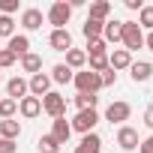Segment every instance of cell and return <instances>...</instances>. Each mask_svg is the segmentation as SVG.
Segmentation results:
<instances>
[{
    "label": "cell",
    "mask_w": 153,
    "mask_h": 153,
    "mask_svg": "<svg viewBox=\"0 0 153 153\" xmlns=\"http://www.w3.org/2000/svg\"><path fill=\"white\" fill-rule=\"evenodd\" d=\"M60 147H63V144H57V138H54L51 132L36 141V150H39V153H60Z\"/></svg>",
    "instance_id": "cell-27"
},
{
    "label": "cell",
    "mask_w": 153,
    "mask_h": 153,
    "mask_svg": "<svg viewBox=\"0 0 153 153\" xmlns=\"http://www.w3.org/2000/svg\"><path fill=\"white\" fill-rule=\"evenodd\" d=\"M18 0H0V15H9L12 18V12H18Z\"/></svg>",
    "instance_id": "cell-32"
},
{
    "label": "cell",
    "mask_w": 153,
    "mask_h": 153,
    "mask_svg": "<svg viewBox=\"0 0 153 153\" xmlns=\"http://www.w3.org/2000/svg\"><path fill=\"white\" fill-rule=\"evenodd\" d=\"M0 36H6V39L15 36V21L9 15H0Z\"/></svg>",
    "instance_id": "cell-30"
},
{
    "label": "cell",
    "mask_w": 153,
    "mask_h": 153,
    "mask_svg": "<svg viewBox=\"0 0 153 153\" xmlns=\"http://www.w3.org/2000/svg\"><path fill=\"white\" fill-rule=\"evenodd\" d=\"M42 21H45V15H42V9H36V6H30V9L21 12V27H24V30H39Z\"/></svg>",
    "instance_id": "cell-11"
},
{
    "label": "cell",
    "mask_w": 153,
    "mask_h": 153,
    "mask_svg": "<svg viewBox=\"0 0 153 153\" xmlns=\"http://www.w3.org/2000/svg\"><path fill=\"white\" fill-rule=\"evenodd\" d=\"M66 66H69L72 72H75V69H84V66H87V54H84L81 48H69V51H66Z\"/></svg>",
    "instance_id": "cell-20"
},
{
    "label": "cell",
    "mask_w": 153,
    "mask_h": 153,
    "mask_svg": "<svg viewBox=\"0 0 153 153\" xmlns=\"http://www.w3.org/2000/svg\"><path fill=\"white\" fill-rule=\"evenodd\" d=\"M15 54L9 51V48H0V69H9V66H15Z\"/></svg>",
    "instance_id": "cell-31"
},
{
    "label": "cell",
    "mask_w": 153,
    "mask_h": 153,
    "mask_svg": "<svg viewBox=\"0 0 153 153\" xmlns=\"http://www.w3.org/2000/svg\"><path fill=\"white\" fill-rule=\"evenodd\" d=\"M99 78H102V87H111V84H117V72L108 66L105 72H99Z\"/></svg>",
    "instance_id": "cell-33"
},
{
    "label": "cell",
    "mask_w": 153,
    "mask_h": 153,
    "mask_svg": "<svg viewBox=\"0 0 153 153\" xmlns=\"http://www.w3.org/2000/svg\"><path fill=\"white\" fill-rule=\"evenodd\" d=\"M141 30H153V6H141L138 12V21H135Z\"/></svg>",
    "instance_id": "cell-29"
},
{
    "label": "cell",
    "mask_w": 153,
    "mask_h": 153,
    "mask_svg": "<svg viewBox=\"0 0 153 153\" xmlns=\"http://www.w3.org/2000/svg\"><path fill=\"white\" fill-rule=\"evenodd\" d=\"M15 57H24V54H30V39L24 36V33H15L12 39H9V45H6Z\"/></svg>",
    "instance_id": "cell-18"
},
{
    "label": "cell",
    "mask_w": 153,
    "mask_h": 153,
    "mask_svg": "<svg viewBox=\"0 0 153 153\" xmlns=\"http://www.w3.org/2000/svg\"><path fill=\"white\" fill-rule=\"evenodd\" d=\"M144 126H147V129H153V105L144 111Z\"/></svg>",
    "instance_id": "cell-38"
},
{
    "label": "cell",
    "mask_w": 153,
    "mask_h": 153,
    "mask_svg": "<svg viewBox=\"0 0 153 153\" xmlns=\"http://www.w3.org/2000/svg\"><path fill=\"white\" fill-rule=\"evenodd\" d=\"M117 144H120V150H138V132L132 129V126H120L117 129Z\"/></svg>",
    "instance_id": "cell-10"
},
{
    "label": "cell",
    "mask_w": 153,
    "mask_h": 153,
    "mask_svg": "<svg viewBox=\"0 0 153 153\" xmlns=\"http://www.w3.org/2000/svg\"><path fill=\"white\" fill-rule=\"evenodd\" d=\"M129 114H132V105L123 102V99H117V102H111L105 108V120L108 123H123V120H129Z\"/></svg>",
    "instance_id": "cell-7"
},
{
    "label": "cell",
    "mask_w": 153,
    "mask_h": 153,
    "mask_svg": "<svg viewBox=\"0 0 153 153\" xmlns=\"http://www.w3.org/2000/svg\"><path fill=\"white\" fill-rule=\"evenodd\" d=\"M48 45H51L54 51H69V48H72V33H69V30H51Z\"/></svg>",
    "instance_id": "cell-14"
},
{
    "label": "cell",
    "mask_w": 153,
    "mask_h": 153,
    "mask_svg": "<svg viewBox=\"0 0 153 153\" xmlns=\"http://www.w3.org/2000/svg\"><path fill=\"white\" fill-rule=\"evenodd\" d=\"M48 24L54 27V30H66V24H69V18H72V6L66 3V0H57V3H51V9H48Z\"/></svg>",
    "instance_id": "cell-3"
},
{
    "label": "cell",
    "mask_w": 153,
    "mask_h": 153,
    "mask_svg": "<svg viewBox=\"0 0 153 153\" xmlns=\"http://www.w3.org/2000/svg\"><path fill=\"white\" fill-rule=\"evenodd\" d=\"M72 84H75V90H78V93H99V90H102V78H99V72H90V69L75 72Z\"/></svg>",
    "instance_id": "cell-1"
},
{
    "label": "cell",
    "mask_w": 153,
    "mask_h": 153,
    "mask_svg": "<svg viewBox=\"0 0 153 153\" xmlns=\"http://www.w3.org/2000/svg\"><path fill=\"white\" fill-rule=\"evenodd\" d=\"M48 75H51V84H69V81L75 78V72H72L66 63H57V66H54Z\"/></svg>",
    "instance_id": "cell-19"
},
{
    "label": "cell",
    "mask_w": 153,
    "mask_h": 153,
    "mask_svg": "<svg viewBox=\"0 0 153 153\" xmlns=\"http://www.w3.org/2000/svg\"><path fill=\"white\" fill-rule=\"evenodd\" d=\"M108 66L117 72V69H129L132 66V54L126 51V48H114L111 54H108Z\"/></svg>",
    "instance_id": "cell-15"
},
{
    "label": "cell",
    "mask_w": 153,
    "mask_h": 153,
    "mask_svg": "<svg viewBox=\"0 0 153 153\" xmlns=\"http://www.w3.org/2000/svg\"><path fill=\"white\" fill-rule=\"evenodd\" d=\"M120 42H123V48L132 54V51L144 48V30H141L135 21H123V33H120Z\"/></svg>",
    "instance_id": "cell-2"
},
{
    "label": "cell",
    "mask_w": 153,
    "mask_h": 153,
    "mask_svg": "<svg viewBox=\"0 0 153 153\" xmlns=\"http://www.w3.org/2000/svg\"><path fill=\"white\" fill-rule=\"evenodd\" d=\"M42 111L48 114V117H63L66 114V96L63 93H57V90H51V93H45L42 96Z\"/></svg>",
    "instance_id": "cell-4"
},
{
    "label": "cell",
    "mask_w": 153,
    "mask_h": 153,
    "mask_svg": "<svg viewBox=\"0 0 153 153\" xmlns=\"http://www.w3.org/2000/svg\"><path fill=\"white\" fill-rule=\"evenodd\" d=\"M6 96L15 99V102H21L24 96H30V90H27V78H21V75L9 78V81H6Z\"/></svg>",
    "instance_id": "cell-8"
},
{
    "label": "cell",
    "mask_w": 153,
    "mask_h": 153,
    "mask_svg": "<svg viewBox=\"0 0 153 153\" xmlns=\"http://www.w3.org/2000/svg\"><path fill=\"white\" fill-rule=\"evenodd\" d=\"M15 114H18V102L9 99V96H3V99H0V120H12Z\"/></svg>",
    "instance_id": "cell-28"
},
{
    "label": "cell",
    "mask_w": 153,
    "mask_h": 153,
    "mask_svg": "<svg viewBox=\"0 0 153 153\" xmlns=\"http://www.w3.org/2000/svg\"><path fill=\"white\" fill-rule=\"evenodd\" d=\"M120 33H123V21H105V30H102L105 45L108 42H120Z\"/></svg>",
    "instance_id": "cell-24"
},
{
    "label": "cell",
    "mask_w": 153,
    "mask_h": 153,
    "mask_svg": "<svg viewBox=\"0 0 153 153\" xmlns=\"http://www.w3.org/2000/svg\"><path fill=\"white\" fill-rule=\"evenodd\" d=\"M102 30H105V21H93V18H87V21L81 24V33H84V39H87V42L102 39Z\"/></svg>",
    "instance_id": "cell-17"
},
{
    "label": "cell",
    "mask_w": 153,
    "mask_h": 153,
    "mask_svg": "<svg viewBox=\"0 0 153 153\" xmlns=\"http://www.w3.org/2000/svg\"><path fill=\"white\" fill-rule=\"evenodd\" d=\"M0 84H3V72H0Z\"/></svg>",
    "instance_id": "cell-40"
},
{
    "label": "cell",
    "mask_w": 153,
    "mask_h": 153,
    "mask_svg": "<svg viewBox=\"0 0 153 153\" xmlns=\"http://www.w3.org/2000/svg\"><path fill=\"white\" fill-rule=\"evenodd\" d=\"M21 69H24V72H30V75H39V72H42V57H39V54H33V51H30V54H24V57H21Z\"/></svg>",
    "instance_id": "cell-26"
},
{
    "label": "cell",
    "mask_w": 153,
    "mask_h": 153,
    "mask_svg": "<svg viewBox=\"0 0 153 153\" xmlns=\"http://www.w3.org/2000/svg\"><path fill=\"white\" fill-rule=\"evenodd\" d=\"M99 51H108L105 39H93V42H87V51H84V54H99Z\"/></svg>",
    "instance_id": "cell-34"
},
{
    "label": "cell",
    "mask_w": 153,
    "mask_h": 153,
    "mask_svg": "<svg viewBox=\"0 0 153 153\" xmlns=\"http://www.w3.org/2000/svg\"><path fill=\"white\" fill-rule=\"evenodd\" d=\"M108 15H111V3H108V0H96V3H90V15H87V18H93V21H108Z\"/></svg>",
    "instance_id": "cell-22"
},
{
    "label": "cell",
    "mask_w": 153,
    "mask_h": 153,
    "mask_svg": "<svg viewBox=\"0 0 153 153\" xmlns=\"http://www.w3.org/2000/svg\"><path fill=\"white\" fill-rule=\"evenodd\" d=\"M123 6H126V9H132V12H141V6H144V3H141V0H123Z\"/></svg>",
    "instance_id": "cell-37"
},
{
    "label": "cell",
    "mask_w": 153,
    "mask_h": 153,
    "mask_svg": "<svg viewBox=\"0 0 153 153\" xmlns=\"http://www.w3.org/2000/svg\"><path fill=\"white\" fill-rule=\"evenodd\" d=\"M18 150V144L15 141H9V138H0V153H15Z\"/></svg>",
    "instance_id": "cell-35"
},
{
    "label": "cell",
    "mask_w": 153,
    "mask_h": 153,
    "mask_svg": "<svg viewBox=\"0 0 153 153\" xmlns=\"http://www.w3.org/2000/svg\"><path fill=\"white\" fill-rule=\"evenodd\" d=\"M18 114H21L24 120L39 117V114H42V99H36V96H24V99L18 102Z\"/></svg>",
    "instance_id": "cell-9"
},
{
    "label": "cell",
    "mask_w": 153,
    "mask_h": 153,
    "mask_svg": "<svg viewBox=\"0 0 153 153\" xmlns=\"http://www.w3.org/2000/svg\"><path fill=\"white\" fill-rule=\"evenodd\" d=\"M27 90H30V96L42 99L45 93H51V75H48V72H39V75H30V81H27Z\"/></svg>",
    "instance_id": "cell-6"
},
{
    "label": "cell",
    "mask_w": 153,
    "mask_h": 153,
    "mask_svg": "<svg viewBox=\"0 0 153 153\" xmlns=\"http://www.w3.org/2000/svg\"><path fill=\"white\" fill-rule=\"evenodd\" d=\"M129 75H132V81L138 84V81H150L153 78V63H147V60H132V66H129Z\"/></svg>",
    "instance_id": "cell-12"
},
{
    "label": "cell",
    "mask_w": 153,
    "mask_h": 153,
    "mask_svg": "<svg viewBox=\"0 0 153 153\" xmlns=\"http://www.w3.org/2000/svg\"><path fill=\"white\" fill-rule=\"evenodd\" d=\"M144 48H147V51H153V30L144 36Z\"/></svg>",
    "instance_id": "cell-39"
},
{
    "label": "cell",
    "mask_w": 153,
    "mask_h": 153,
    "mask_svg": "<svg viewBox=\"0 0 153 153\" xmlns=\"http://www.w3.org/2000/svg\"><path fill=\"white\" fill-rule=\"evenodd\" d=\"M21 135V123L12 117V120H0V138H9V141H18Z\"/></svg>",
    "instance_id": "cell-21"
},
{
    "label": "cell",
    "mask_w": 153,
    "mask_h": 153,
    "mask_svg": "<svg viewBox=\"0 0 153 153\" xmlns=\"http://www.w3.org/2000/svg\"><path fill=\"white\" fill-rule=\"evenodd\" d=\"M51 135L57 138V144H69V135H72V126H69V120H66V117H57V120H51Z\"/></svg>",
    "instance_id": "cell-16"
},
{
    "label": "cell",
    "mask_w": 153,
    "mask_h": 153,
    "mask_svg": "<svg viewBox=\"0 0 153 153\" xmlns=\"http://www.w3.org/2000/svg\"><path fill=\"white\" fill-rule=\"evenodd\" d=\"M96 105H99L96 93H78V96H75V108H78V111H96Z\"/></svg>",
    "instance_id": "cell-23"
},
{
    "label": "cell",
    "mask_w": 153,
    "mask_h": 153,
    "mask_svg": "<svg viewBox=\"0 0 153 153\" xmlns=\"http://www.w3.org/2000/svg\"><path fill=\"white\" fill-rule=\"evenodd\" d=\"M99 150H102V138L96 132H87V135H81V144L72 153H99Z\"/></svg>",
    "instance_id": "cell-13"
},
{
    "label": "cell",
    "mask_w": 153,
    "mask_h": 153,
    "mask_svg": "<svg viewBox=\"0 0 153 153\" xmlns=\"http://www.w3.org/2000/svg\"><path fill=\"white\" fill-rule=\"evenodd\" d=\"M96 123H99V111H78V114L69 120L72 132H81V135L93 132V129H96Z\"/></svg>",
    "instance_id": "cell-5"
},
{
    "label": "cell",
    "mask_w": 153,
    "mask_h": 153,
    "mask_svg": "<svg viewBox=\"0 0 153 153\" xmlns=\"http://www.w3.org/2000/svg\"><path fill=\"white\" fill-rule=\"evenodd\" d=\"M138 153H153V135H147L144 141H138Z\"/></svg>",
    "instance_id": "cell-36"
},
{
    "label": "cell",
    "mask_w": 153,
    "mask_h": 153,
    "mask_svg": "<svg viewBox=\"0 0 153 153\" xmlns=\"http://www.w3.org/2000/svg\"><path fill=\"white\" fill-rule=\"evenodd\" d=\"M87 69H90V72H105V69H108V51L87 54Z\"/></svg>",
    "instance_id": "cell-25"
}]
</instances>
